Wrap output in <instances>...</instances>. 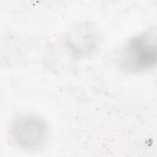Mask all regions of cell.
Segmentation results:
<instances>
[{
	"mask_svg": "<svg viewBox=\"0 0 157 157\" xmlns=\"http://www.w3.org/2000/svg\"><path fill=\"white\" fill-rule=\"evenodd\" d=\"M156 59V33L149 30L128 40L118 54V64L124 71L139 72L152 68Z\"/></svg>",
	"mask_w": 157,
	"mask_h": 157,
	"instance_id": "obj_1",
	"label": "cell"
},
{
	"mask_svg": "<svg viewBox=\"0 0 157 157\" xmlns=\"http://www.w3.org/2000/svg\"><path fill=\"white\" fill-rule=\"evenodd\" d=\"M9 136L15 144L25 150L36 151L44 146L48 128L44 120L34 115H21L11 123Z\"/></svg>",
	"mask_w": 157,
	"mask_h": 157,
	"instance_id": "obj_2",
	"label": "cell"
}]
</instances>
